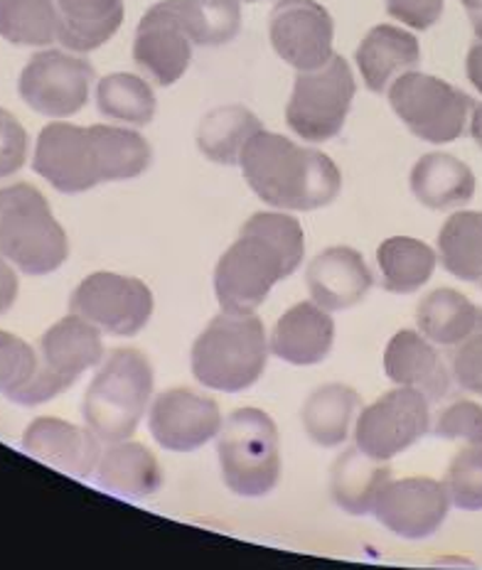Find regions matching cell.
<instances>
[{
    "label": "cell",
    "instance_id": "1",
    "mask_svg": "<svg viewBox=\"0 0 482 570\" xmlns=\"http://www.w3.org/2000/svg\"><path fill=\"white\" fill-rule=\"evenodd\" d=\"M150 163V142L138 130L57 121L40 130L32 168L60 193L79 195L101 183L134 180Z\"/></svg>",
    "mask_w": 482,
    "mask_h": 570
},
{
    "label": "cell",
    "instance_id": "2",
    "mask_svg": "<svg viewBox=\"0 0 482 570\" xmlns=\"http://www.w3.org/2000/svg\"><path fill=\"white\" fill-rule=\"evenodd\" d=\"M305 256L298 219L258 212L244 224L215 268V295L227 313H254L278 281L288 278Z\"/></svg>",
    "mask_w": 482,
    "mask_h": 570
},
{
    "label": "cell",
    "instance_id": "3",
    "mask_svg": "<svg viewBox=\"0 0 482 570\" xmlns=\"http://www.w3.org/2000/svg\"><path fill=\"white\" fill-rule=\"evenodd\" d=\"M239 165L258 199L278 209H323L343 187L340 168L325 153L264 128L246 142Z\"/></svg>",
    "mask_w": 482,
    "mask_h": 570
},
{
    "label": "cell",
    "instance_id": "4",
    "mask_svg": "<svg viewBox=\"0 0 482 570\" xmlns=\"http://www.w3.org/2000/svg\"><path fill=\"white\" fill-rule=\"evenodd\" d=\"M268 360L264 323L252 313H222L193 344V374L203 386L237 394L262 379Z\"/></svg>",
    "mask_w": 482,
    "mask_h": 570
},
{
    "label": "cell",
    "instance_id": "5",
    "mask_svg": "<svg viewBox=\"0 0 482 570\" xmlns=\"http://www.w3.org/2000/svg\"><path fill=\"white\" fill-rule=\"evenodd\" d=\"M153 396V366L138 350H116L87 389L85 421L101 443H124L136 433Z\"/></svg>",
    "mask_w": 482,
    "mask_h": 570
},
{
    "label": "cell",
    "instance_id": "6",
    "mask_svg": "<svg viewBox=\"0 0 482 570\" xmlns=\"http://www.w3.org/2000/svg\"><path fill=\"white\" fill-rule=\"evenodd\" d=\"M67 256V234L40 189L28 183L0 189V258H8L28 276H47Z\"/></svg>",
    "mask_w": 482,
    "mask_h": 570
},
{
    "label": "cell",
    "instance_id": "7",
    "mask_svg": "<svg viewBox=\"0 0 482 570\" xmlns=\"http://www.w3.org/2000/svg\"><path fill=\"white\" fill-rule=\"evenodd\" d=\"M217 455L222 478L239 497H264L281 480L278 431L258 409L234 411L219 431Z\"/></svg>",
    "mask_w": 482,
    "mask_h": 570
},
{
    "label": "cell",
    "instance_id": "8",
    "mask_svg": "<svg viewBox=\"0 0 482 570\" xmlns=\"http://www.w3.org/2000/svg\"><path fill=\"white\" fill-rule=\"evenodd\" d=\"M355 91V75L340 55H333L323 67L298 71L286 106L288 128L308 142L335 138L347 121Z\"/></svg>",
    "mask_w": 482,
    "mask_h": 570
},
{
    "label": "cell",
    "instance_id": "9",
    "mask_svg": "<svg viewBox=\"0 0 482 570\" xmlns=\"http://www.w3.org/2000/svg\"><path fill=\"white\" fill-rule=\"evenodd\" d=\"M390 104L411 134L433 146L461 138L473 111V99L465 91L416 69L392 81Z\"/></svg>",
    "mask_w": 482,
    "mask_h": 570
},
{
    "label": "cell",
    "instance_id": "10",
    "mask_svg": "<svg viewBox=\"0 0 482 570\" xmlns=\"http://www.w3.org/2000/svg\"><path fill=\"white\" fill-rule=\"evenodd\" d=\"M40 370L26 399V406L60 396L77 379L97 366L104 356L101 332L85 317L69 315L52 325L38 342Z\"/></svg>",
    "mask_w": 482,
    "mask_h": 570
},
{
    "label": "cell",
    "instance_id": "11",
    "mask_svg": "<svg viewBox=\"0 0 482 570\" xmlns=\"http://www.w3.org/2000/svg\"><path fill=\"white\" fill-rule=\"evenodd\" d=\"M69 311L106 335L136 337L153 315V293L144 281L101 271L77 285Z\"/></svg>",
    "mask_w": 482,
    "mask_h": 570
},
{
    "label": "cell",
    "instance_id": "12",
    "mask_svg": "<svg viewBox=\"0 0 482 570\" xmlns=\"http://www.w3.org/2000/svg\"><path fill=\"white\" fill-rule=\"evenodd\" d=\"M431 431L429 399L419 389L402 386L370 403L360 413L355 443L377 460H392L416 445Z\"/></svg>",
    "mask_w": 482,
    "mask_h": 570
},
{
    "label": "cell",
    "instance_id": "13",
    "mask_svg": "<svg viewBox=\"0 0 482 570\" xmlns=\"http://www.w3.org/2000/svg\"><path fill=\"white\" fill-rule=\"evenodd\" d=\"M94 81L87 59L60 50H45L26 65L18 81L20 99L32 111L50 118H67L85 109Z\"/></svg>",
    "mask_w": 482,
    "mask_h": 570
},
{
    "label": "cell",
    "instance_id": "14",
    "mask_svg": "<svg viewBox=\"0 0 482 570\" xmlns=\"http://www.w3.org/2000/svg\"><path fill=\"white\" fill-rule=\"evenodd\" d=\"M268 38L286 65L311 71L333 57L335 22L315 0H278L268 16Z\"/></svg>",
    "mask_w": 482,
    "mask_h": 570
},
{
    "label": "cell",
    "instance_id": "15",
    "mask_svg": "<svg viewBox=\"0 0 482 570\" xmlns=\"http://www.w3.org/2000/svg\"><path fill=\"white\" fill-rule=\"evenodd\" d=\"M451 509L445 487L431 478H406L386 482L372 507L374 519L409 541H423L436 533Z\"/></svg>",
    "mask_w": 482,
    "mask_h": 570
},
{
    "label": "cell",
    "instance_id": "16",
    "mask_svg": "<svg viewBox=\"0 0 482 570\" xmlns=\"http://www.w3.org/2000/svg\"><path fill=\"white\" fill-rule=\"evenodd\" d=\"M150 435L173 453H193L219 435L222 411L217 401L193 389H170L153 401L148 415Z\"/></svg>",
    "mask_w": 482,
    "mask_h": 570
},
{
    "label": "cell",
    "instance_id": "17",
    "mask_svg": "<svg viewBox=\"0 0 482 570\" xmlns=\"http://www.w3.org/2000/svg\"><path fill=\"white\" fill-rule=\"evenodd\" d=\"M134 62L160 87H173L193 62V40L175 0H160L140 18L134 38Z\"/></svg>",
    "mask_w": 482,
    "mask_h": 570
},
{
    "label": "cell",
    "instance_id": "18",
    "mask_svg": "<svg viewBox=\"0 0 482 570\" xmlns=\"http://www.w3.org/2000/svg\"><path fill=\"white\" fill-rule=\"evenodd\" d=\"M99 438L89 428H79L60 419H38L22 435V450L35 460L45 462L77 480L91 478L97 470L101 450Z\"/></svg>",
    "mask_w": 482,
    "mask_h": 570
},
{
    "label": "cell",
    "instance_id": "19",
    "mask_svg": "<svg viewBox=\"0 0 482 570\" xmlns=\"http://www.w3.org/2000/svg\"><path fill=\"white\" fill-rule=\"evenodd\" d=\"M313 303L325 311H347L372 291L374 276L367 261L350 246H331L317 254L305 273Z\"/></svg>",
    "mask_w": 482,
    "mask_h": 570
},
{
    "label": "cell",
    "instance_id": "20",
    "mask_svg": "<svg viewBox=\"0 0 482 570\" xmlns=\"http://www.w3.org/2000/svg\"><path fill=\"white\" fill-rule=\"evenodd\" d=\"M333 342L335 323L331 311L317 303H298L278 317L268 350L293 366H313L331 354Z\"/></svg>",
    "mask_w": 482,
    "mask_h": 570
},
{
    "label": "cell",
    "instance_id": "21",
    "mask_svg": "<svg viewBox=\"0 0 482 570\" xmlns=\"http://www.w3.org/2000/svg\"><path fill=\"white\" fill-rule=\"evenodd\" d=\"M384 372L394 384L419 389L429 401H441L451 391V374L431 340L414 330H402L386 344Z\"/></svg>",
    "mask_w": 482,
    "mask_h": 570
},
{
    "label": "cell",
    "instance_id": "22",
    "mask_svg": "<svg viewBox=\"0 0 482 570\" xmlns=\"http://www.w3.org/2000/svg\"><path fill=\"white\" fill-rule=\"evenodd\" d=\"M357 69L370 91L382 94L392 87L396 77L416 69L421 62V47L416 35L396 26L372 28L360 42Z\"/></svg>",
    "mask_w": 482,
    "mask_h": 570
},
{
    "label": "cell",
    "instance_id": "23",
    "mask_svg": "<svg viewBox=\"0 0 482 570\" xmlns=\"http://www.w3.org/2000/svg\"><path fill=\"white\" fill-rule=\"evenodd\" d=\"M166 474L160 462L140 443H111L97 465V484L101 490L124 499H144L156 494Z\"/></svg>",
    "mask_w": 482,
    "mask_h": 570
},
{
    "label": "cell",
    "instance_id": "24",
    "mask_svg": "<svg viewBox=\"0 0 482 570\" xmlns=\"http://www.w3.org/2000/svg\"><path fill=\"white\" fill-rule=\"evenodd\" d=\"M409 185L423 207L436 212L465 207L475 195L473 170L449 153L423 156L411 170Z\"/></svg>",
    "mask_w": 482,
    "mask_h": 570
},
{
    "label": "cell",
    "instance_id": "25",
    "mask_svg": "<svg viewBox=\"0 0 482 570\" xmlns=\"http://www.w3.org/2000/svg\"><path fill=\"white\" fill-rule=\"evenodd\" d=\"M124 0H57V40L67 50L94 52L119 32Z\"/></svg>",
    "mask_w": 482,
    "mask_h": 570
},
{
    "label": "cell",
    "instance_id": "26",
    "mask_svg": "<svg viewBox=\"0 0 482 570\" xmlns=\"http://www.w3.org/2000/svg\"><path fill=\"white\" fill-rule=\"evenodd\" d=\"M392 480V468L386 460L370 458L360 448L345 450L331 470L333 502L347 514L364 517L372 512L380 492Z\"/></svg>",
    "mask_w": 482,
    "mask_h": 570
},
{
    "label": "cell",
    "instance_id": "27",
    "mask_svg": "<svg viewBox=\"0 0 482 570\" xmlns=\"http://www.w3.org/2000/svg\"><path fill=\"white\" fill-rule=\"evenodd\" d=\"M262 128V121L246 106H219L199 121L197 148L212 163L239 165L246 142Z\"/></svg>",
    "mask_w": 482,
    "mask_h": 570
},
{
    "label": "cell",
    "instance_id": "28",
    "mask_svg": "<svg viewBox=\"0 0 482 570\" xmlns=\"http://www.w3.org/2000/svg\"><path fill=\"white\" fill-rule=\"evenodd\" d=\"M360 403L357 391L345 384H325L315 389L303 406L305 433L321 448L343 445Z\"/></svg>",
    "mask_w": 482,
    "mask_h": 570
},
{
    "label": "cell",
    "instance_id": "29",
    "mask_svg": "<svg viewBox=\"0 0 482 570\" xmlns=\"http://www.w3.org/2000/svg\"><path fill=\"white\" fill-rule=\"evenodd\" d=\"M480 307L470 303L463 293L451 288L431 291L416 311L421 335L441 347L461 344L480 325Z\"/></svg>",
    "mask_w": 482,
    "mask_h": 570
},
{
    "label": "cell",
    "instance_id": "30",
    "mask_svg": "<svg viewBox=\"0 0 482 570\" xmlns=\"http://www.w3.org/2000/svg\"><path fill=\"white\" fill-rule=\"evenodd\" d=\"M380 271L382 285L390 293L409 295L423 288L436 271V252L421 239L411 236H392L386 239L380 252Z\"/></svg>",
    "mask_w": 482,
    "mask_h": 570
},
{
    "label": "cell",
    "instance_id": "31",
    "mask_svg": "<svg viewBox=\"0 0 482 570\" xmlns=\"http://www.w3.org/2000/svg\"><path fill=\"white\" fill-rule=\"evenodd\" d=\"M443 268L461 281H482V212H455L439 234Z\"/></svg>",
    "mask_w": 482,
    "mask_h": 570
},
{
    "label": "cell",
    "instance_id": "32",
    "mask_svg": "<svg viewBox=\"0 0 482 570\" xmlns=\"http://www.w3.org/2000/svg\"><path fill=\"white\" fill-rule=\"evenodd\" d=\"M99 114L128 126H148L156 118V94L150 85L138 75L116 71L104 77L97 87Z\"/></svg>",
    "mask_w": 482,
    "mask_h": 570
},
{
    "label": "cell",
    "instance_id": "33",
    "mask_svg": "<svg viewBox=\"0 0 482 570\" xmlns=\"http://www.w3.org/2000/svg\"><path fill=\"white\" fill-rule=\"evenodd\" d=\"M193 45L219 47L242 32V0H175Z\"/></svg>",
    "mask_w": 482,
    "mask_h": 570
},
{
    "label": "cell",
    "instance_id": "34",
    "mask_svg": "<svg viewBox=\"0 0 482 570\" xmlns=\"http://www.w3.org/2000/svg\"><path fill=\"white\" fill-rule=\"evenodd\" d=\"M57 26V0H0V38L10 45H52Z\"/></svg>",
    "mask_w": 482,
    "mask_h": 570
},
{
    "label": "cell",
    "instance_id": "35",
    "mask_svg": "<svg viewBox=\"0 0 482 570\" xmlns=\"http://www.w3.org/2000/svg\"><path fill=\"white\" fill-rule=\"evenodd\" d=\"M40 356L26 340L0 332V394L26 406V399L38 379Z\"/></svg>",
    "mask_w": 482,
    "mask_h": 570
},
{
    "label": "cell",
    "instance_id": "36",
    "mask_svg": "<svg viewBox=\"0 0 482 570\" xmlns=\"http://www.w3.org/2000/svg\"><path fill=\"white\" fill-rule=\"evenodd\" d=\"M443 487L453 507L463 512H482V443L468 445L453 458Z\"/></svg>",
    "mask_w": 482,
    "mask_h": 570
},
{
    "label": "cell",
    "instance_id": "37",
    "mask_svg": "<svg viewBox=\"0 0 482 570\" xmlns=\"http://www.w3.org/2000/svg\"><path fill=\"white\" fill-rule=\"evenodd\" d=\"M431 433L443 441H465L470 445L482 443V406L473 401H455L445 406L436 423L431 425Z\"/></svg>",
    "mask_w": 482,
    "mask_h": 570
},
{
    "label": "cell",
    "instance_id": "38",
    "mask_svg": "<svg viewBox=\"0 0 482 570\" xmlns=\"http://www.w3.org/2000/svg\"><path fill=\"white\" fill-rule=\"evenodd\" d=\"M451 364L458 386L482 396V320L461 344H455Z\"/></svg>",
    "mask_w": 482,
    "mask_h": 570
},
{
    "label": "cell",
    "instance_id": "39",
    "mask_svg": "<svg viewBox=\"0 0 482 570\" xmlns=\"http://www.w3.org/2000/svg\"><path fill=\"white\" fill-rule=\"evenodd\" d=\"M28 160V134L18 118L0 109V180L16 175Z\"/></svg>",
    "mask_w": 482,
    "mask_h": 570
},
{
    "label": "cell",
    "instance_id": "40",
    "mask_svg": "<svg viewBox=\"0 0 482 570\" xmlns=\"http://www.w3.org/2000/svg\"><path fill=\"white\" fill-rule=\"evenodd\" d=\"M386 13L411 30H429L443 16V0H386Z\"/></svg>",
    "mask_w": 482,
    "mask_h": 570
},
{
    "label": "cell",
    "instance_id": "41",
    "mask_svg": "<svg viewBox=\"0 0 482 570\" xmlns=\"http://www.w3.org/2000/svg\"><path fill=\"white\" fill-rule=\"evenodd\" d=\"M18 298V276L3 258H0V315L8 313Z\"/></svg>",
    "mask_w": 482,
    "mask_h": 570
},
{
    "label": "cell",
    "instance_id": "42",
    "mask_svg": "<svg viewBox=\"0 0 482 570\" xmlns=\"http://www.w3.org/2000/svg\"><path fill=\"white\" fill-rule=\"evenodd\" d=\"M465 71H468L470 85H473L482 94V40H475L473 47L468 50Z\"/></svg>",
    "mask_w": 482,
    "mask_h": 570
},
{
    "label": "cell",
    "instance_id": "43",
    "mask_svg": "<svg viewBox=\"0 0 482 570\" xmlns=\"http://www.w3.org/2000/svg\"><path fill=\"white\" fill-rule=\"evenodd\" d=\"M470 136L482 148V104H478L473 109V121H470Z\"/></svg>",
    "mask_w": 482,
    "mask_h": 570
},
{
    "label": "cell",
    "instance_id": "44",
    "mask_svg": "<svg viewBox=\"0 0 482 570\" xmlns=\"http://www.w3.org/2000/svg\"><path fill=\"white\" fill-rule=\"evenodd\" d=\"M470 22H473L475 40H482V10H480V13H470Z\"/></svg>",
    "mask_w": 482,
    "mask_h": 570
},
{
    "label": "cell",
    "instance_id": "45",
    "mask_svg": "<svg viewBox=\"0 0 482 570\" xmlns=\"http://www.w3.org/2000/svg\"><path fill=\"white\" fill-rule=\"evenodd\" d=\"M461 3L468 10V16L470 13H480V10H482V0H461Z\"/></svg>",
    "mask_w": 482,
    "mask_h": 570
},
{
    "label": "cell",
    "instance_id": "46",
    "mask_svg": "<svg viewBox=\"0 0 482 570\" xmlns=\"http://www.w3.org/2000/svg\"><path fill=\"white\" fill-rule=\"evenodd\" d=\"M242 3H262V0H242Z\"/></svg>",
    "mask_w": 482,
    "mask_h": 570
}]
</instances>
